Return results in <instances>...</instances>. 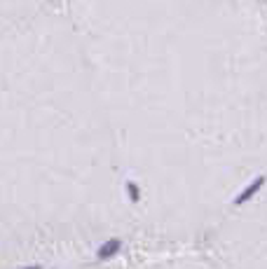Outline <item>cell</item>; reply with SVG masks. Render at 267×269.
Masks as SVG:
<instances>
[{"instance_id":"7a4b0ae2","label":"cell","mask_w":267,"mask_h":269,"mask_svg":"<svg viewBox=\"0 0 267 269\" xmlns=\"http://www.w3.org/2000/svg\"><path fill=\"white\" fill-rule=\"evenodd\" d=\"M131 230L106 110L61 5L0 31V269L92 253Z\"/></svg>"},{"instance_id":"3957f363","label":"cell","mask_w":267,"mask_h":269,"mask_svg":"<svg viewBox=\"0 0 267 269\" xmlns=\"http://www.w3.org/2000/svg\"><path fill=\"white\" fill-rule=\"evenodd\" d=\"M214 258L230 269H267V178L214 232Z\"/></svg>"},{"instance_id":"277c9868","label":"cell","mask_w":267,"mask_h":269,"mask_svg":"<svg viewBox=\"0 0 267 269\" xmlns=\"http://www.w3.org/2000/svg\"><path fill=\"white\" fill-rule=\"evenodd\" d=\"M61 5V0H0V31Z\"/></svg>"},{"instance_id":"5b68a950","label":"cell","mask_w":267,"mask_h":269,"mask_svg":"<svg viewBox=\"0 0 267 269\" xmlns=\"http://www.w3.org/2000/svg\"><path fill=\"white\" fill-rule=\"evenodd\" d=\"M145 269H230L214 255L209 258H192V255H181V258H167V260L153 262Z\"/></svg>"},{"instance_id":"6da1fadb","label":"cell","mask_w":267,"mask_h":269,"mask_svg":"<svg viewBox=\"0 0 267 269\" xmlns=\"http://www.w3.org/2000/svg\"><path fill=\"white\" fill-rule=\"evenodd\" d=\"M106 110L131 230L211 234L267 178V0H61Z\"/></svg>"}]
</instances>
